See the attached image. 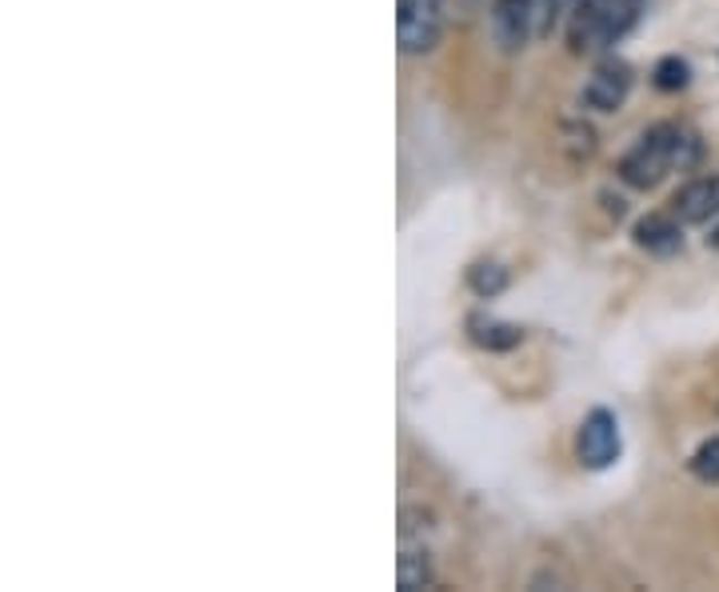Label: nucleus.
<instances>
[{"label": "nucleus", "mask_w": 719, "mask_h": 592, "mask_svg": "<svg viewBox=\"0 0 719 592\" xmlns=\"http://www.w3.org/2000/svg\"><path fill=\"white\" fill-rule=\"evenodd\" d=\"M492 41L504 52H519L536 32V0H488Z\"/></svg>", "instance_id": "39448f33"}, {"label": "nucleus", "mask_w": 719, "mask_h": 592, "mask_svg": "<svg viewBox=\"0 0 719 592\" xmlns=\"http://www.w3.org/2000/svg\"><path fill=\"white\" fill-rule=\"evenodd\" d=\"M576 0H536V37H548L564 17H571Z\"/></svg>", "instance_id": "4468645a"}, {"label": "nucleus", "mask_w": 719, "mask_h": 592, "mask_svg": "<svg viewBox=\"0 0 719 592\" xmlns=\"http://www.w3.org/2000/svg\"><path fill=\"white\" fill-rule=\"evenodd\" d=\"M671 217H679L683 224H708L711 217H719V172L683 184L671 197Z\"/></svg>", "instance_id": "0eeeda50"}, {"label": "nucleus", "mask_w": 719, "mask_h": 592, "mask_svg": "<svg viewBox=\"0 0 719 592\" xmlns=\"http://www.w3.org/2000/svg\"><path fill=\"white\" fill-rule=\"evenodd\" d=\"M688 469H691V476H696V481L719 484V437H708V441L691 452Z\"/></svg>", "instance_id": "f8f14e48"}, {"label": "nucleus", "mask_w": 719, "mask_h": 592, "mask_svg": "<svg viewBox=\"0 0 719 592\" xmlns=\"http://www.w3.org/2000/svg\"><path fill=\"white\" fill-rule=\"evenodd\" d=\"M651 81H656L659 92H679V89H688L691 69H688V61H679V57H664V61L656 64V72H651Z\"/></svg>", "instance_id": "ddd939ff"}, {"label": "nucleus", "mask_w": 719, "mask_h": 592, "mask_svg": "<svg viewBox=\"0 0 719 592\" xmlns=\"http://www.w3.org/2000/svg\"><path fill=\"white\" fill-rule=\"evenodd\" d=\"M688 144H691V137L679 129V124H671V121L651 124V129L619 157V181L628 184V189H656L676 164H688V152H683Z\"/></svg>", "instance_id": "f257e3e1"}, {"label": "nucleus", "mask_w": 719, "mask_h": 592, "mask_svg": "<svg viewBox=\"0 0 719 592\" xmlns=\"http://www.w3.org/2000/svg\"><path fill=\"white\" fill-rule=\"evenodd\" d=\"M444 4L439 0H396V41L412 57H424L439 44Z\"/></svg>", "instance_id": "7ed1b4c3"}, {"label": "nucleus", "mask_w": 719, "mask_h": 592, "mask_svg": "<svg viewBox=\"0 0 719 592\" xmlns=\"http://www.w3.org/2000/svg\"><path fill=\"white\" fill-rule=\"evenodd\" d=\"M639 4L644 0H576L568 17V49L576 57L611 49L639 21Z\"/></svg>", "instance_id": "f03ea898"}, {"label": "nucleus", "mask_w": 719, "mask_h": 592, "mask_svg": "<svg viewBox=\"0 0 719 592\" xmlns=\"http://www.w3.org/2000/svg\"><path fill=\"white\" fill-rule=\"evenodd\" d=\"M396 581L399 589H428L432 584V561L424 549H404L399 552V564H396Z\"/></svg>", "instance_id": "9d476101"}, {"label": "nucleus", "mask_w": 719, "mask_h": 592, "mask_svg": "<svg viewBox=\"0 0 719 592\" xmlns=\"http://www.w3.org/2000/svg\"><path fill=\"white\" fill-rule=\"evenodd\" d=\"M468 332H472V341H476L479 349H488V352H508V349H516V344L524 341V329H519V324L492 321V317H472Z\"/></svg>", "instance_id": "1a4fd4ad"}, {"label": "nucleus", "mask_w": 719, "mask_h": 592, "mask_svg": "<svg viewBox=\"0 0 719 592\" xmlns=\"http://www.w3.org/2000/svg\"><path fill=\"white\" fill-rule=\"evenodd\" d=\"M628 92H631L628 61L608 57V61H599L596 69H591L588 84L579 92V101H584V109H591V112H616L619 104L628 101Z\"/></svg>", "instance_id": "423d86ee"}, {"label": "nucleus", "mask_w": 719, "mask_h": 592, "mask_svg": "<svg viewBox=\"0 0 719 592\" xmlns=\"http://www.w3.org/2000/svg\"><path fill=\"white\" fill-rule=\"evenodd\" d=\"M708 244H711V249H716V252H719V224H716V229H711V237H708Z\"/></svg>", "instance_id": "2eb2a0df"}, {"label": "nucleus", "mask_w": 719, "mask_h": 592, "mask_svg": "<svg viewBox=\"0 0 719 592\" xmlns=\"http://www.w3.org/2000/svg\"><path fill=\"white\" fill-rule=\"evenodd\" d=\"M468 284L476 297H488L492 301V297H499V292L508 289V269L496 261H476L468 269Z\"/></svg>", "instance_id": "9b49d317"}, {"label": "nucleus", "mask_w": 719, "mask_h": 592, "mask_svg": "<svg viewBox=\"0 0 719 592\" xmlns=\"http://www.w3.org/2000/svg\"><path fill=\"white\" fill-rule=\"evenodd\" d=\"M679 217H664V212H648V217H639L631 237L644 252L651 257H671V252L683 249V232H679Z\"/></svg>", "instance_id": "6e6552de"}, {"label": "nucleus", "mask_w": 719, "mask_h": 592, "mask_svg": "<svg viewBox=\"0 0 719 592\" xmlns=\"http://www.w3.org/2000/svg\"><path fill=\"white\" fill-rule=\"evenodd\" d=\"M576 456H579V464H584V469H591V472L616 464V456H619V421H616V412L591 409L588 417H584V424H579V432H576Z\"/></svg>", "instance_id": "20e7f679"}]
</instances>
